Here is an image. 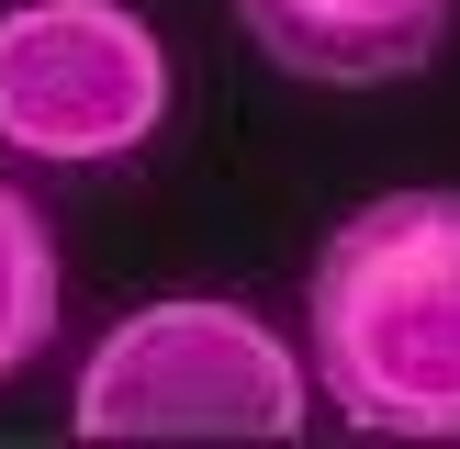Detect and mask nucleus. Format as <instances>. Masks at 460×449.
<instances>
[{"label":"nucleus","instance_id":"20e7f679","mask_svg":"<svg viewBox=\"0 0 460 449\" xmlns=\"http://www.w3.org/2000/svg\"><path fill=\"white\" fill-rule=\"evenodd\" d=\"M225 12L304 90H404L449 57L460 0H225Z\"/></svg>","mask_w":460,"mask_h":449},{"label":"nucleus","instance_id":"f257e3e1","mask_svg":"<svg viewBox=\"0 0 460 449\" xmlns=\"http://www.w3.org/2000/svg\"><path fill=\"white\" fill-rule=\"evenodd\" d=\"M304 371L349 438L460 449V191L404 180L326 224L304 269Z\"/></svg>","mask_w":460,"mask_h":449},{"label":"nucleus","instance_id":"7ed1b4c3","mask_svg":"<svg viewBox=\"0 0 460 449\" xmlns=\"http://www.w3.org/2000/svg\"><path fill=\"white\" fill-rule=\"evenodd\" d=\"M180 67L135 0H0V157L124 169L169 135Z\"/></svg>","mask_w":460,"mask_h":449},{"label":"nucleus","instance_id":"f03ea898","mask_svg":"<svg viewBox=\"0 0 460 449\" xmlns=\"http://www.w3.org/2000/svg\"><path fill=\"white\" fill-rule=\"evenodd\" d=\"M304 427H314L304 337H281L236 292L124 304L67 382V438H112V449H180V438L292 449Z\"/></svg>","mask_w":460,"mask_h":449},{"label":"nucleus","instance_id":"39448f33","mask_svg":"<svg viewBox=\"0 0 460 449\" xmlns=\"http://www.w3.org/2000/svg\"><path fill=\"white\" fill-rule=\"evenodd\" d=\"M57 314H67V259H57V224L22 180H0V382H22L45 348H57Z\"/></svg>","mask_w":460,"mask_h":449}]
</instances>
